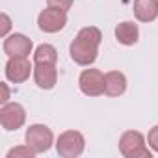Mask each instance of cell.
Segmentation results:
<instances>
[{
  "label": "cell",
  "instance_id": "30bf717a",
  "mask_svg": "<svg viewBox=\"0 0 158 158\" xmlns=\"http://www.w3.org/2000/svg\"><path fill=\"white\" fill-rule=\"evenodd\" d=\"M34 80L39 89H52L58 82V69L54 63H35L34 65Z\"/></svg>",
  "mask_w": 158,
  "mask_h": 158
},
{
  "label": "cell",
  "instance_id": "6da1fadb",
  "mask_svg": "<svg viewBox=\"0 0 158 158\" xmlns=\"http://www.w3.org/2000/svg\"><path fill=\"white\" fill-rule=\"evenodd\" d=\"M101 41H102V34L97 26L82 28L76 34V37L73 39V43L69 47L71 60L78 65H82V67H89L97 60Z\"/></svg>",
  "mask_w": 158,
  "mask_h": 158
},
{
  "label": "cell",
  "instance_id": "d6986e66",
  "mask_svg": "<svg viewBox=\"0 0 158 158\" xmlns=\"http://www.w3.org/2000/svg\"><path fill=\"white\" fill-rule=\"evenodd\" d=\"M2 91H4V95H2V99H0V101H2V104H6L10 101V89H8V84L6 82H2Z\"/></svg>",
  "mask_w": 158,
  "mask_h": 158
},
{
  "label": "cell",
  "instance_id": "8fae6325",
  "mask_svg": "<svg viewBox=\"0 0 158 158\" xmlns=\"http://www.w3.org/2000/svg\"><path fill=\"white\" fill-rule=\"evenodd\" d=\"M127 91V76L121 71H110L104 74V93L108 97H121Z\"/></svg>",
  "mask_w": 158,
  "mask_h": 158
},
{
  "label": "cell",
  "instance_id": "4fadbf2b",
  "mask_svg": "<svg viewBox=\"0 0 158 158\" xmlns=\"http://www.w3.org/2000/svg\"><path fill=\"white\" fill-rule=\"evenodd\" d=\"M115 39L125 45V47H132L138 43L139 39V30H138V24L132 23V21H125V23H119L115 26Z\"/></svg>",
  "mask_w": 158,
  "mask_h": 158
},
{
  "label": "cell",
  "instance_id": "5b68a950",
  "mask_svg": "<svg viewBox=\"0 0 158 158\" xmlns=\"http://www.w3.org/2000/svg\"><path fill=\"white\" fill-rule=\"evenodd\" d=\"M0 123L4 130H19L26 123V110L19 102H6L0 108Z\"/></svg>",
  "mask_w": 158,
  "mask_h": 158
},
{
  "label": "cell",
  "instance_id": "277c9868",
  "mask_svg": "<svg viewBox=\"0 0 158 158\" xmlns=\"http://www.w3.org/2000/svg\"><path fill=\"white\" fill-rule=\"evenodd\" d=\"M24 141L26 145L35 152V154H41V152H47L52 143H54V134L52 130L47 127V125H30L26 128V134H24Z\"/></svg>",
  "mask_w": 158,
  "mask_h": 158
},
{
  "label": "cell",
  "instance_id": "2e32d148",
  "mask_svg": "<svg viewBox=\"0 0 158 158\" xmlns=\"http://www.w3.org/2000/svg\"><path fill=\"white\" fill-rule=\"evenodd\" d=\"M47 6L61 10V11H69L71 6H73V0H47Z\"/></svg>",
  "mask_w": 158,
  "mask_h": 158
},
{
  "label": "cell",
  "instance_id": "9a60e30c",
  "mask_svg": "<svg viewBox=\"0 0 158 158\" xmlns=\"http://www.w3.org/2000/svg\"><path fill=\"white\" fill-rule=\"evenodd\" d=\"M6 156H8V158H34L35 152H34L28 145H21V147H13V149H10Z\"/></svg>",
  "mask_w": 158,
  "mask_h": 158
},
{
  "label": "cell",
  "instance_id": "e0dca14e",
  "mask_svg": "<svg viewBox=\"0 0 158 158\" xmlns=\"http://www.w3.org/2000/svg\"><path fill=\"white\" fill-rule=\"evenodd\" d=\"M147 143H149V147H151L154 152H158V125H154V127L149 130V134H147Z\"/></svg>",
  "mask_w": 158,
  "mask_h": 158
},
{
  "label": "cell",
  "instance_id": "7a4b0ae2",
  "mask_svg": "<svg viewBox=\"0 0 158 158\" xmlns=\"http://www.w3.org/2000/svg\"><path fill=\"white\" fill-rule=\"evenodd\" d=\"M119 151L125 158H151L147 139L138 130H127L119 138Z\"/></svg>",
  "mask_w": 158,
  "mask_h": 158
},
{
  "label": "cell",
  "instance_id": "9c48e42d",
  "mask_svg": "<svg viewBox=\"0 0 158 158\" xmlns=\"http://www.w3.org/2000/svg\"><path fill=\"white\" fill-rule=\"evenodd\" d=\"M30 73H34V67L26 58H10L6 63V78L13 84H23L30 78Z\"/></svg>",
  "mask_w": 158,
  "mask_h": 158
},
{
  "label": "cell",
  "instance_id": "5bb4252c",
  "mask_svg": "<svg viewBox=\"0 0 158 158\" xmlns=\"http://www.w3.org/2000/svg\"><path fill=\"white\" fill-rule=\"evenodd\" d=\"M58 61V50L48 45V43H43L35 48L34 52V63H54L56 65Z\"/></svg>",
  "mask_w": 158,
  "mask_h": 158
},
{
  "label": "cell",
  "instance_id": "ac0fdd59",
  "mask_svg": "<svg viewBox=\"0 0 158 158\" xmlns=\"http://www.w3.org/2000/svg\"><path fill=\"white\" fill-rule=\"evenodd\" d=\"M0 23H2V26H0V35L8 37V32L11 30V19H10V15L2 13V15H0Z\"/></svg>",
  "mask_w": 158,
  "mask_h": 158
},
{
  "label": "cell",
  "instance_id": "7c38bea8",
  "mask_svg": "<svg viewBox=\"0 0 158 158\" xmlns=\"http://www.w3.org/2000/svg\"><path fill=\"white\" fill-rule=\"evenodd\" d=\"M134 15L139 23H152L158 19V0H134Z\"/></svg>",
  "mask_w": 158,
  "mask_h": 158
},
{
  "label": "cell",
  "instance_id": "52a82bcc",
  "mask_svg": "<svg viewBox=\"0 0 158 158\" xmlns=\"http://www.w3.org/2000/svg\"><path fill=\"white\" fill-rule=\"evenodd\" d=\"M37 24H39L41 32L56 34V32L65 28V24H67V11H61V10H56V8H47V10H43L39 13Z\"/></svg>",
  "mask_w": 158,
  "mask_h": 158
},
{
  "label": "cell",
  "instance_id": "3957f363",
  "mask_svg": "<svg viewBox=\"0 0 158 158\" xmlns=\"http://www.w3.org/2000/svg\"><path fill=\"white\" fill-rule=\"evenodd\" d=\"M86 149V139L78 130H65L58 136L56 151L61 158H76Z\"/></svg>",
  "mask_w": 158,
  "mask_h": 158
},
{
  "label": "cell",
  "instance_id": "ba28073f",
  "mask_svg": "<svg viewBox=\"0 0 158 158\" xmlns=\"http://www.w3.org/2000/svg\"><path fill=\"white\" fill-rule=\"evenodd\" d=\"M32 39L26 37L24 34H11L4 39V52L10 58H28L32 52Z\"/></svg>",
  "mask_w": 158,
  "mask_h": 158
},
{
  "label": "cell",
  "instance_id": "8992f818",
  "mask_svg": "<svg viewBox=\"0 0 158 158\" xmlns=\"http://www.w3.org/2000/svg\"><path fill=\"white\" fill-rule=\"evenodd\" d=\"M78 88L88 97H99L104 93V74L99 69H84L78 78Z\"/></svg>",
  "mask_w": 158,
  "mask_h": 158
}]
</instances>
